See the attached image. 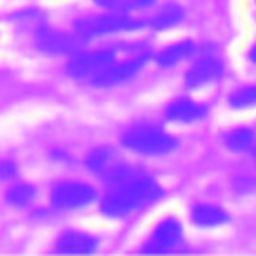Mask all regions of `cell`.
Returning <instances> with one entry per match:
<instances>
[{"label": "cell", "instance_id": "cell-1", "mask_svg": "<svg viewBox=\"0 0 256 256\" xmlns=\"http://www.w3.org/2000/svg\"><path fill=\"white\" fill-rule=\"evenodd\" d=\"M162 196V188L146 176H136L128 182L116 184L102 200V212L112 218L128 216L134 210L144 208L146 204L156 202Z\"/></svg>", "mask_w": 256, "mask_h": 256}, {"label": "cell", "instance_id": "cell-2", "mask_svg": "<svg viewBox=\"0 0 256 256\" xmlns=\"http://www.w3.org/2000/svg\"><path fill=\"white\" fill-rule=\"evenodd\" d=\"M122 144L138 154H148V156H160L168 154L176 148V138L166 134L160 128L152 126H134L122 134Z\"/></svg>", "mask_w": 256, "mask_h": 256}, {"label": "cell", "instance_id": "cell-3", "mask_svg": "<svg viewBox=\"0 0 256 256\" xmlns=\"http://www.w3.org/2000/svg\"><path fill=\"white\" fill-rule=\"evenodd\" d=\"M140 26H142V22L130 18L126 12L108 10V14L86 16V18L78 20L76 22V36L80 40H90V38H98V36H104V34L132 30V28H140Z\"/></svg>", "mask_w": 256, "mask_h": 256}, {"label": "cell", "instance_id": "cell-4", "mask_svg": "<svg viewBox=\"0 0 256 256\" xmlns=\"http://www.w3.org/2000/svg\"><path fill=\"white\" fill-rule=\"evenodd\" d=\"M114 60H116L114 50H92V52H84V54L74 56L68 62L66 72L72 78H94L106 66H110Z\"/></svg>", "mask_w": 256, "mask_h": 256}, {"label": "cell", "instance_id": "cell-5", "mask_svg": "<svg viewBox=\"0 0 256 256\" xmlns=\"http://www.w3.org/2000/svg\"><path fill=\"white\" fill-rule=\"evenodd\" d=\"M96 192L92 186L82 182H62L52 190V204L60 210H74L90 204Z\"/></svg>", "mask_w": 256, "mask_h": 256}, {"label": "cell", "instance_id": "cell-6", "mask_svg": "<svg viewBox=\"0 0 256 256\" xmlns=\"http://www.w3.org/2000/svg\"><path fill=\"white\" fill-rule=\"evenodd\" d=\"M182 240V226L176 218H164L160 220V224L154 228V232L150 234L144 252L148 254H162L168 252L172 248H176Z\"/></svg>", "mask_w": 256, "mask_h": 256}, {"label": "cell", "instance_id": "cell-7", "mask_svg": "<svg viewBox=\"0 0 256 256\" xmlns=\"http://www.w3.org/2000/svg\"><path fill=\"white\" fill-rule=\"evenodd\" d=\"M36 44L42 52L60 56V54L76 52L78 44H80V38L72 36V34H66V32H60V30H52V28H40L38 34H36Z\"/></svg>", "mask_w": 256, "mask_h": 256}, {"label": "cell", "instance_id": "cell-8", "mask_svg": "<svg viewBox=\"0 0 256 256\" xmlns=\"http://www.w3.org/2000/svg\"><path fill=\"white\" fill-rule=\"evenodd\" d=\"M146 62V56H138V58H130L126 62H112L110 66H106L98 76L92 78V82L96 86H114V84H120V82H126L130 80L132 76H136L142 66Z\"/></svg>", "mask_w": 256, "mask_h": 256}, {"label": "cell", "instance_id": "cell-9", "mask_svg": "<svg viewBox=\"0 0 256 256\" xmlns=\"http://www.w3.org/2000/svg\"><path fill=\"white\" fill-rule=\"evenodd\" d=\"M220 74H222V62H218L216 58H202L188 70L186 84L190 88H198L212 80H218Z\"/></svg>", "mask_w": 256, "mask_h": 256}, {"label": "cell", "instance_id": "cell-10", "mask_svg": "<svg viewBox=\"0 0 256 256\" xmlns=\"http://www.w3.org/2000/svg\"><path fill=\"white\" fill-rule=\"evenodd\" d=\"M56 250L62 254H90L96 250V240L90 234L72 230V232H64L58 238Z\"/></svg>", "mask_w": 256, "mask_h": 256}, {"label": "cell", "instance_id": "cell-11", "mask_svg": "<svg viewBox=\"0 0 256 256\" xmlns=\"http://www.w3.org/2000/svg\"><path fill=\"white\" fill-rule=\"evenodd\" d=\"M206 116V108L192 100H176L166 108V118L172 122H196Z\"/></svg>", "mask_w": 256, "mask_h": 256}, {"label": "cell", "instance_id": "cell-12", "mask_svg": "<svg viewBox=\"0 0 256 256\" xmlns=\"http://www.w3.org/2000/svg\"><path fill=\"white\" fill-rule=\"evenodd\" d=\"M192 222L202 228H214L228 222V214L212 204H196L192 208Z\"/></svg>", "mask_w": 256, "mask_h": 256}, {"label": "cell", "instance_id": "cell-13", "mask_svg": "<svg viewBox=\"0 0 256 256\" xmlns=\"http://www.w3.org/2000/svg\"><path fill=\"white\" fill-rule=\"evenodd\" d=\"M194 52V44L190 40H184V42H176V44H170L166 46L158 56H156V62L160 66H176L178 62H182L184 58H188L190 54Z\"/></svg>", "mask_w": 256, "mask_h": 256}, {"label": "cell", "instance_id": "cell-14", "mask_svg": "<svg viewBox=\"0 0 256 256\" xmlns=\"http://www.w3.org/2000/svg\"><path fill=\"white\" fill-rule=\"evenodd\" d=\"M184 16V10L180 6H174V4H168L164 6L162 10H158L152 18H150V26L156 28V30H162V28H168V26H174L182 20Z\"/></svg>", "mask_w": 256, "mask_h": 256}, {"label": "cell", "instance_id": "cell-15", "mask_svg": "<svg viewBox=\"0 0 256 256\" xmlns=\"http://www.w3.org/2000/svg\"><path fill=\"white\" fill-rule=\"evenodd\" d=\"M86 164H88L90 170H94V172H98V174L102 176V174H106L114 164H118V160H116V156H114V152H112L110 148H98V150H94V152L88 156Z\"/></svg>", "mask_w": 256, "mask_h": 256}, {"label": "cell", "instance_id": "cell-16", "mask_svg": "<svg viewBox=\"0 0 256 256\" xmlns=\"http://www.w3.org/2000/svg\"><path fill=\"white\" fill-rule=\"evenodd\" d=\"M224 142H226V146L230 150L244 152V150L252 148V144H254V132L250 128H236V130H230L224 136Z\"/></svg>", "mask_w": 256, "mask_h": 256}, {"label": "cell", "instance_id": "cell-17", "mask_svg": "<svg viewBox=\"0 0 256 256\" xmlns=\"http://www.w3.org/2000/svg\"><path fill=\"white\" fill-rule=\"evenodd\" d=\"M100 8L112 10V12H130V10H140L150 6L154 0H94Z\"/></svg>", "mask_w": 256, "mask_h": 256}, {"label": "cell", "instance_id": "cell-18", "mask_svg": "<svg viewBox=\"0 0 256 256\" xmlns=\"http://www.w3.org/2000/svg\"><path fill=\"white\" fill-rule=\"evenodd\" d=\"M34 198V188L30 184H18V186H12L6 194V200L12 204V206H28Z\"/></svg>", "mask_w": 256, "mask_h": 256}, {"label": "cell", "instance_id": "cell-19", "mask_svg": "<svg viewBox=\"0 0 256 256\" xmlns=\"http://www.w3.org/2000/svg\"><path fill=\"white\" fill-rule=\"evenodd\" d=\"M230 106L232 108H250L256 106V86H244L236 90L230 96Z\"/></svg>", "mask_w": 256, "mask_h": 256}, {"label": "cell", "instance_id": "cell-20", "mask_svg": "<svg viewBox=\"0 0 256 256\" xmlns=\"http://www.w3.org/2000/svg\"><path fill=\"white\" fill-rule=\"evenodd\" d=\"M12 176H16V166H14V162L2 160V162H0V178H12Z\"/></svg>", "mask_w": 256, "mask_h": 256}, {"label": "cell", "instance_id": "cell-21", "mask_svg": "<svg viewBox=\"0 0 256 256\" xmlns=\"http://www.w3.org/2000/svg\"><path fill=\"white\" fill-rule=\"evenodd\" d=\"M250 60H252V62H256V46L250 50Z\"/></svg>", "mask_w": 256, "mask_h": 256}]
</instances>
